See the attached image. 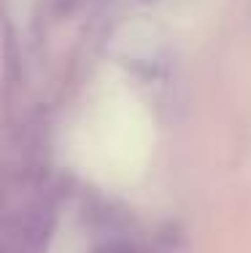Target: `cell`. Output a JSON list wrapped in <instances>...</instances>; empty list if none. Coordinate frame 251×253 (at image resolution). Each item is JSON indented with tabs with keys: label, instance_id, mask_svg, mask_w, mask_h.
Listing matches in <instances>:
<instances>
[{
	"label": "cell",
	"instance_id": "obj_1",
	"mask_svg": "<svg viewBox=\"0 0 251 253\" xmlns=\"http://www.w3.org/2000/svg\"><path fill=\"white\" fill-rule=\"evenodd\" d=\"M54 232V210L49 202H33L8 224V243L14 253H41Z\"/></svg>",
	"mask_w": 251,
	"mask_h": 253
},
{
	"label": "cell",
	"instance_id": "obj_2",
	"mask_svg": "<svg viewBox=\"0 0 251 253\" xmlns=\"http://www.w3.org/2000/svg\"><path fill=\"white\" fill-rule=\"evenodd\" d=\"M95 253H138V251H135L133 245L116 243V245H105V248H100V251H95Z\"/></svg>",
	"mask_w": 251,
	"mask_h": 253
}]
</instances>
